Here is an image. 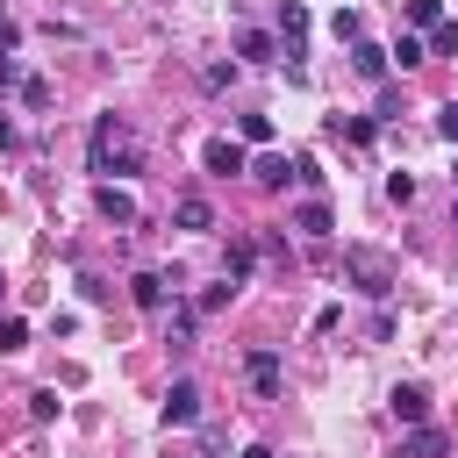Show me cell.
Returning <instances> with one entry per match:
<instances>
[{
  "mask_svg": "<svg viewBox=\"0 0 458 458\" xmlns=\"http://www.w3.org/2000/svg\"><path fill=\"white\" fill-rule=\"evenodd\" d=\"M344 272H351L365 293H394V258L372 250V243H351V250H344Z\"/></svg>",
  "mask_w": 458,
  "mask_h": 458,
  "instance_id": "1",
  "label": "cell"
},
{
  "mask_svg": "<svg viewBox=\"0 0 458 458\" xmlns=\"http://www.w3.org/2000/svg\"><path fill=\"white\" fill-rule=\"evenodd\" d=\"M122 143H129V129H122V114H100V122H93V172H107Z\"/></svg>",
  "mask_w": 458,
  "mask_h": 458,
  "instance_id": "2",
  "label": "cell"
},
{
  "mask_svg": "<svg viewBox=\"0 0 458 458\" xmlns=\"http://www.w3.org/2000/svg\"><path fill=\"white\" fill-rule=\"evenodd\" d=\"M200 415V386L193 379H172V394H165V429H179V422H193Z\"/></svg>",
  "mask_w": 458,
  "mask_h": 458,
  "instance_id": "3",
  "label": "cell"
},
{
  "mask_svg": "<svg viewBox=\"0 0 458 458\" xmlns=\"http://www.w3.org/2000/svg\"><path fill=\"white\" fill-rule=\"evenodd\" d=\"M386 408H394V422H408V429H415V422L429 415V394L408 379V386H394V394H386Z\"/></svg>",
  "mask_w": 458,
  "mask_h": 458,
  "instance_id": "4",
  "label": "cell"
},
{
  "mask_svg": "<svg viewBox=\"0 0 458 458\" xmlns=\"http://www.w3.org/2000/svg\"><path fill=\"white\" fill-rule=\"evenodd\" d=\"M93 208H100L114 229H136V200H129L122 186H100V193H93Z\"/></svg>",
  "mask_w": 458,
  "mask_h": 458,
  "instance_id": "5",
  "label": "cell"
},
{
  "mask_svg": "<svg viewBox=\"0 0 458 458\" xmlns=\"http://www.w3.org/2000/svg\"><path fill=\"white\" fill-rule=\"evenodd\" d=\"M243 372H250V386H258L265 401L279 394V351H250V358H243Z\"/></svg>",
  "mask_w": 458,
  "mask_h": 458,
  "instance_id": "6",
  "label": "cell"
},
{
  "mask_svg": "<svg viewBox=\"0 0 458 458\" xmlns=\"http://www.w3.org/2000/svg\"><path fill=\"white\" fill-rule=\"evenodd\" d=\"M444 444H451L444 429H422V422H415V429L401 437V451H394V458H444Z\"/></svg>",
  "mask_w": 458,
  "mask_h": 458,
  "instance_id": "7",
  "label": "cell"
},
{
  "mask_svg": "<svg viewBox=\"0 0 458 458\" xmlns=\"http://www.w3.org/2000/svg\"><path fill=\"white\" fill-rule=\"evenodd\" d=\"M200 157H208V172H222V179H229V172H243V165H250V157H243V143H229V136H215V143H208V150H200Z\"/></svg>",
  "mask_w": 458,
  "mask_h": 458,
  "instance_id": "8",
  "label": "cell"
},
{
  "mask_svg": "<svg viewBox=\"0 0 458 458\" xmlns=\"http://www.w3.org/2000/svg\"><path fill=\"white\" fill-rule=\"evenodd\" d=\"M243 172H250V179H258V186H265V193H279V186H286V179H293V165H286V157H279V150H265V157H258V165H243Z\"/></svg>",
  "mask_w": 458,
  "mask_h": 458,
  "instance_id": "9",
  "label": "cell"
},
{
  "mask_svg": "<svg viewBox=\"0 0 458 458\" xmlns=\"http://www.w3.org/2000/svg\"><path fill=\"white\" fill-rule=\"evenodd\" d=\"M351 64H358V79H386V72H394V64H386V50H379V43H365V36L351 43Z\"/></svg>",
  "mask_w": 458,
  "mask_h": 458,
  "instance_id": "10",
  "label": "cell"
},
{
  "mask_svg": "<svg viewBox=\"0 0 458 458\" xmlns=\"http://www.w3.org/2000/svg\"><path fill=\"white\" fill-rule=\"evenodd\" d=\"M293 229L301 236H329V200H301L293 208Z\"/></svg>",
  "mask_w": 458,
  "mask_h": 458,
  "instance_id": "11",
  "label": "cell"
},
{
  "mask_svg": "<svg viewBox=\"0 0 458 458\" xmlns=\"http://www.w3.org/2000/svg\"><path fill=\"white\" fill-rule=\"evenodd\" d=\"M129 301L157 315V308H165V279H157V272H136V279H129Z\"/></svg>",
  "mask_w": 458,
  "mask_h": 458,
  "instance_id": "12",
  "label": "cell"
},
{
  "mask_svg": "<svg viewBox=\"0 0 458 458\" xmlns=\"http://www.w3.org/2000/svg\"><path fill=\"white\" fill-rule=\"evenodd\" d=\"M172 215H179V229H215V208H208L200 193H186V200H179Z\"/></svg>",
  "mask_w": 458,
  "mask_h": 458,
  "instance_id": "13",
  "label": "cell"
},
{
  "mask_svg": "<svg viewBox=\"0 0 458 458\" xmlns=\"http://www.w3.org/2000/svg\"><path fill=\"white\" fill-rule=\"evenodd\" d=\"M236 50H243L250 64H272V50H279V43H272L265 29H243V36H236Z\"/></svg>",
  "mask_w": 458,
  "mask_h": 458,
  "instance_id": "14",
  "label": "cell"
},
{
  "mask_svg": "<svg viewBox=\"0 0 458 458\" xmlns=\"http://www.w3.org/2000/svg\"><path fill=\"white\" fill-rule=\"evenodd\" d=\"M279 36H286V43H301V36H308V7H301V0H286V7H279Z\"/></svg>",
  "mask_w": 458,
  "mask_h": 458,
  "instance_id": "15",
  "label": "cell"
},
{
  "mask_svg": "<svg viewBox=\"0 0 458 458\" xmlns=\"http://www.w3.org/2000/svg\"><path fill=\"white\" fill-rule=\"evenodd\" d=\"M329 36H336V43H358V36H365L358 7H336V14H329Z\"/></svg>",
  "mask_w": 458,
  "mask_h": 458,
  "instance_id": "16",
  "label": "cell"
},
{
  "mask_svg": "<svg viewBox=\"0 0 458 458\" xmlns=\"http://www.w3.org/2000/svg\"><path fill=\"white\" fill-rule=\"evenodd\" d=\"M222 279H229V286H243V279H250V243H229V258H222Z\"/></svg>",
  "mask_w": 458,
  "mask_h": 458,
  "instance_id": "17",
  "label": "cell"
},
{
  "mask_svg": "<svg viewBox=\"0 0 458 458\" xmlns=\"http://www.w3.org/2000/svg\"><path fill=\"white\" fill-rule=\"evenodd\" d=\"M422 57H429V50H422V43H415V36H401V43H394V50H386V64H401V72H415V64H422Z\"/></svg>",
  "mask_w": 458,
  "mask_h": 458,
  "instance_id": "18",
  "label": "cell"
},
{
  "mask_svg": "<svg viewBox=\"0 0 458 458\" xmlns=\"http://www.w3.org/2000/svg\"><path fill=\"white\" fill-rule=\"evenodd\" d=\"M329 129H336V136H351V143H372V122H365V114H336Z\"/></svg>",
  "mask_w": 458,
  "mask_h": 458,
  "instance_id": "19",
  "label": "cell"
},
{
  "mask_svg": "<svg viewBox=\"0 0 458 458\" xmlns=\"http://www.w3.org/2000/svg\"><path fill=\"white\" fill-rule=\"evenodd\" d=\"M29 415H36V422H57V386H36V394H29Z\"/></svg>",
  "mask_w": 458,
  "mask_h": 458,
  "instance_id": "20",
  "label": "cell"
},
{
  "mask_svg": "<svg viewBox=\"0 0 458 458\" xmlns=\"http://www.w3.org/2000/svg\"><path fill=\"white\" fill-rule=\"evenodd\" d=\"M401 7H408V21H415V29H429V21H444V0H401Z\"/></svg>",
  "mask_w": 458,
  "mask_h": 458,
  "instance_id": "21",
  "label": "cell"
},
{
  "mask_svg": "<svg viewBox=\"0 0 458 458\" xmlns=\"http://www.w3.org/2000/svg\"><path fill=\"white\" fill-rule=\"evenodd\" d=\"M29 344V322L21 315H0V351H21Z\"/></svg>",
  "mask_w": 458,
  "mask_h": 458,
  "instance_id": "22",
  "label": "cell"
},
{
  "mask_svg": "<svg viewBox=\"0 0 458 458\" xmlns=\"http://www.w3.org/2000/svg\"><path fill=\"white\" fill-rule=\"evenodd\" d=\"M429 50H444V57H458V21H429Z\"/></svg>",
  "mask_w": 458,
  "mask_h": 458,
  "instance_id": "23",
  "label": "cell"
},
{
  "mask_svg": "<svg viewBox=\"0 0 458 458\" xmlns=\"http://www.w3.org/2000/svg\"><path fill=\"white\" fill-rule=\"evenodd\" d=\"M243 143H272V114H243Z\"/></svg>",
  "mask_w": 458,
  "mask_h": 458,
  "instance_id": "24",
  "label": "cell"
},
{
  "mask_svg": "<svg viewBox=\"0 0 458 458\" xmlns=\"http://www.w3.org/2000/svg\"><path fill=\"white\" fill-rule=\"evenodd\" d=\"M21 100L29 107H50V79H21Z\"/></svg>",
  "mask_w": 458,
  "mask_h": 458,
  "instance_id": "25",
  "label": "cell"
},
{
  "mask_svg": "<svg viewBox=\"0 0 458 458\" xmlns=\"http://www.w3.org/2000/svg\"><path fill=\"white\" fill-rule=\"evenodd\" d=\"M386 200H401V208H408V200H415V179H408V172H394V179H386Z\"/></svg>",
  "mask_w": 458,
  "mask_h": 458,
  "instance_id": "26",
  "label": "cell"
},
{
  "mask_svg": "<svg viewBox=\"0 0 458 458\" xmlns=\"http://www.w3.org/2000/svg\"><path fill=\"white\" fill-rule=\"evenodd\" d=\"M437 136H444V143H458V100H444V114H437Z\"/></svg>",
  "mask_w": 458,
  "mask_h": 458,
  "instance_id": "27",
  "label": "cell"
},
{
  "mask_svg": "<svg viewBox=\"0 0 458 458\" xmlns=\"http://www.w3.org/2000/svg\"><path fill=\"white\" fill-rule=\"evenodd\" d=\"M7 86H21V64H14V57H0V93H7Z\"/></svg>",
  "mask_w": 458,
  "mask_h": 458,
  "instance_id": "28",
  "label": "cell"
},
{
  "mask_svg": "<svg viewBox=\"0 0 458 458\" xmlns=\"http://www.w3.org/2000/svg\"><path fill=\"white\" fill-rule=\"evenodd\" d=\"M243 458H272V451H265V444H250V451H243Z\"/></svg>",
  "mask_w": 458,
  "mask_h": 458,
  "instance_id": "29",
  "label": "cell"
},
{
  "mask_svg": "<svg viewBox=\"0 0 458 458\" xmlns=\"http://www.w3.org/2000/svg\"><path fill=\"white\" fill-rule=\"evenodd\" d=\"M0 301H7V279H0Z\"/></svg>",
  "mask_w": 458,
  "mask_h": 458,
  "instance_id": "30",
  "label": "cell"
},
{
  "mask_svg": "<svg viewBox=\"0 0 458 458\" xmlns=\"http://www.w3.org/2000/svg\"><path fill=\"white\" fill-rule=\"evenodd\" d=\"M0 29H7V14H0Z\"/></svg>",
  "mask_w": 458,
  "mask_h": 458,
  "instance_id": "31",
  "label": "cell"
},
{
  "mask_svg": "<svg viewBox=\"0 0 458 458\" xmlns=\"http://www.w3.org/2000/svg\"><path fill=\"white\" fill-rule=\"evenodd\" d=\"M172 458H186V451H172Z\"/></svg>",
  "mask_w": 458,
  "mask_h": 458,
  "instance_id": "32",
  "label": "cell"
},
{
  "mask_svg": "<svg viewBox=\"0 0 458 458\" xmlns=\"http://www.w3.org/2000/svg\"><path fill=\"white\" fill-rule=\"evenodd\" d=\"M451 179H458V172H451Z\"/></svg>",
  "mask_w": 458,
  "mask_h": 458,
  "instance_id": "33",
  "label": "cell"
}]
</instances>
